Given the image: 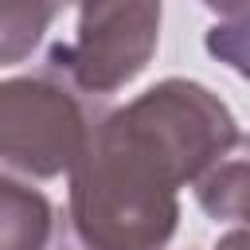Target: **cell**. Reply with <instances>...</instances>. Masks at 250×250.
Here are the masks:
<instances>
[{"label": "cell", "instance_id": "6da1fadb", "mask_svg": "<svg viewBox=\"0 0 250 250\" xmlns=\"http://www.w3.org/2000/svg\"><path fill=\"white\" fill-rule=\"evenodd\" d=\"M238 145L219 94L164 78L105 109L70 168L66 219L90 250H164L180 227V188L199 184Z\"/></svg>", "mask_w": 250, "mask_h": 250}, {"label": "cell", "instance_id": "7a4b0ae2", "mask_svg": "<svg viewBox=\"0 0 250 250\" xmlns=\"http://www.w3.org/2000/svg\"><path fill=\"white\" fill-rule=\"evenodd\" d=\"M98 98H86L66 78L20 74L0 82V176L4 180H55L70 176L102 121Z\"/></svg>", "mask_w": 250, "mask_h": 250}, {"label": "cell", "instance_id": "3957f363", "mask_svg": "<svg viewBox=\"0 0 250 250\" xmlns=\"http://www.w3.org/2000/svg\"><path fill=\"white\" fill-rule=\"evenodd\" d=\"M74 31L51 43L47 70L102 102L152 62L160 0H74Z\"/></svg>", "mask_w": 250, "mask_h": 250}, {"label": "cell", "instance_id": "277c9868", "mask_svg": "<svg viewBox=\"0 0 250 250\" xmlns=\"http://www.w3.org/2000/svg\"><path fill=\"white\" fill-rule=\"evenodd\" d=\"M59 207L23 180L0 176V250H47Z\"/></svg>", "mask_w": 250, "mask_h": 250}, {"label": "cell", "instance_id": "5b68a950", "mask_svg": "<svg viewBox=\"0 0 250 250\" xmlns=\"http://www.w3.org/2000/svg\"><path fill=\"white\" fill-rule=\"evenodd\" d=\"M195 199L211 219L250 227V137H238V145L195 184Z\"/></svg>", "mask_w": 250, "mask_h": 250}, {"label": "cell", "instance_id": "8992f818", "mask_svg": "<svg viewBox=\"0 0 250 250\" xmlns=\"http://www.w3.org/2000/svg\"><path fill=\"white\" fill-rule=\"evenodd\" d=\"M70 4L74 0H0V66L31 59Z\"/></svg>", "mask_w": 250, "mask_h": 250}, {"label": "cell", "instance_id": "52a82bcc", "mask_svg": "<svg viewBox=\"0 0 250 250\" xmlns=\"http://www.w3.org/2000/svg\"><path fill=\"white\" fill-rule=\"evenodd\" d=\"M207 51L227 62L234 74L250 78V16H238V20H219L215 27H207Z\"/></svg>", "mask_w": 250, "mask_h": 250}, {"label": "cell", "instance_id": "ba28073f", "mask_svg": "<svg viewBox=\"0 0 250 250\" xmlns=\"http://www.w3.org/2000/svg\"><path fill=\"white\" fill-rule=\"evenodd\" d=\"M47 250H90V246L78 238V230L70 227L66 211H59V219H55V230H51V242H47Z\"/></svg>", "mask_w": 250, "mask_h": 250}, {"label": "cell", "instance_id": "9c48e42d", "mask_svg": "<svg viewBox=\"0 0 250 250\" xmlns=\"http://www.w3.org/2000/svg\"><path fill=\"white\" fill-rule=\"evenodd\" d=\"M211 12H219V20H238L250 16V0H203Z\"/></svg>", "mask_w": 250, "mask_h": 250}, {"label": "cell", "instance_id": "30bf717a", "mask_svg": "<svg viewBox=\"0 0 250 250\" xmlns=\"http://www.w3.org/2000/svg\"><path fill=\"white\" fill-rule=\"evenodd\" d=\"M215 250H250V227L238 223L234 230H227V234L215 242Z\"/></svg>", "mask_w": 250, "mask_h": 250}]
</instances>
